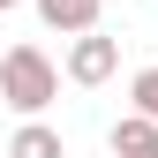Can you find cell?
<instances>
[{
	"label": "cell",
	"mask_w": 158,
	"mask_h": 158,
	"mask_svg": "<svg viewBox=\"0 0 158 158\" xmlns=\"http://www.w3.org/2000/svg\"><path fill=\"white\" fill-rule=\"evenodd\" d=\"M113 68H121V38H106V30H83V38L68 45V83L98 90V83H113Z\"/></svg>",
	"instance_id": "obj_2"
},
{
	"label": "cell",
	"mask_w": 158,
	"mask_h": 158,
	"mask_svg": "<svg viewBox=\"0 0 158 158\" xmlns=\"http://www.w3.org/2000/svg\"><path fill=\"white\" fill-rule=\"evenodd\" d=\"M106 143H113V158H158V121L151 113H121Z\"/></svg>",
	"instance_id": "obj_4"
},
{
	"label": "cell",
	"mask_w": 158,
	"mask_h": 158,
	"mask_svg": "<svg viewBox=\"0 0 158 158\" xmlns=\"http://www.w3.org/2000/svg\"><path fill=\"white\" fill-rule=\"evenodd\" d=\"M0 98H8L23 121H38V113L60 98V68H53L45 45H8L0 53Z\"/></svg>",
	"instance_id": "obj_1"
},
{
	"label": "cell",
	"mask_w": 158,
	"mask_h": 158,
	"mask_svg": "<svg viewBox=\"0 0 158 158\" xmlns=\"http://www.w3.org/2000/svg\"><path fill=\"white\" fill-rule=\"evenodd\" d=\"M128 113H151L158 121V68H135L128 75Z\"/></svg>",
	"instance_id": "obj_6"
},
{
	"label": "cell",
	"mask_w": 158,
	"mask_h": 158,
	"mask_svg": "<svg viewBox=\"0 0 158 158\" xmlns=\"http://www.w3.org/2000/svg\"><path fill=\"white\" fill-rule=\"evenodd\" d=\"M38 15H45V30H60V38H83L106 23V0H30Z\"/></svg>",
	"instance_id": "obj_3"
},
{
	"label": "cell",
	"mask_w": 158,
	"mask_h": 158,
	"mask_svg": "<svg viewBox=\"0 0 158 158\" xmlns=\"http://www.w3.org/2000/svg\"><path fill=\"white\" fill-rule=\"evenodd\" d=\"M8 8H23V0H0V15H8Z\"/></svg>",
	"instance_id": "obj_7"
},
{
	"label": "cell",
	"mask_w": 158,
	"mask_h": 158,
	"mask_svg": "<svg viewBox=\"0 0 158 158\" xmlns=\"http://www.w3.org/2000/svg\"><path fill=\"white\" fill-rule=\"evenodd\" d=\"M8 158H68V143H60V128H45V121H23L8 135Z\"/></svg>",
	"instance_id": "obj_5"
}]
</instances>
